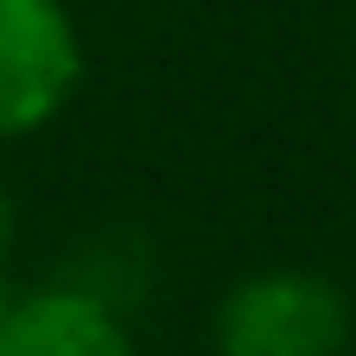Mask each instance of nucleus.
<instances>
[{
    "label": "nucleus",
    "instance_id": "423d86ee",
    "mask_svg": "<svg viewBox=\"0 0 356 356\" xmlns=\"http://www.w3.org/2000/svg\"><path fill=\"white\" fill-rule=\"evenodd\" d=\"M7 305H13V286H7V280H0V318H7Z\"/></svg>",
    "mask_w": 356,
    "mask_h": 356
},
{
    "label": "nucleus",
    "instance_id": "7ed1b4c3",
    "mask_svg": "<svg viewBox=\"0 0 356 356\" xmlns=\"http://www.w3.org/2000/svg\"><path fill=\"white\" fill-rule=\"evenodd\" d=\"M0 356H140L134 318L70 280L13 293L0 318Z\"/></svg>",
    "mask_w": 356,
    "mask_h": 356
},
{
    "label": "nucleus",
    "instance_id": "20e7f679",
    "mask_svg": "<svg viewBox=\"0 0 356 356\" xmlns=\"http://www.w3.org/2000/svg\"><path fill=\"white\" fill-rule=\"evenodd\" d=\"M58 280L96 293L102 305H115V312H127V318H134L140 299L153 293V280H159V248H153L140 229L108 222V229H89V236L70 248V261H64Z\"/></svg>",
    "mask_w": 356,
    "mask_h": 356
},
{
    "label": "nucleus",
    "instance_id": "39448f33",
    "mask_svg": "<svg viewBox=\"0 0 356 356\" xmlns=\"http://www.w3.org/2000/svg\"><path fill=\"white\" fill-rule=\"evenodd\" d=\"M7 248H13V191L0 178V261H7Z\"/></svg>",
    "mask_w": 356,
    "mask_h": 356
},
{
    "label": "nucleus",
    "instance_id": "f03ea898",
    "mask_svg": "<svg viewBox=\"0 0 356 356\" xmlns=\"http://www.w3.org/2000/svg\"><path fill=\"white\" fill-rule=\"evenodd\" d=\"M83 32L64 0H0V147L44 134L83 89Z\"/></svg>",
    "mask_w": 356,
    "mask_h": 356
},
{
    "label": "nucleus",
    "instance_id": "f257e3e1",
    "mask_svg": "<svg viewBox=\"0 0 356 356\" xmlns=\"http://www.w3.org/2000/svg\"><path fill=\"white\" fill-rule=\"evenodd\" d=\"M210 356H350L356 305L318 267H248L210 305Z\"/></svg>",
    "mask_w": 356,
    "mask_h": 356
}]
</instances>
